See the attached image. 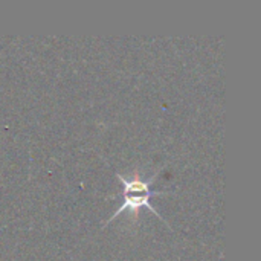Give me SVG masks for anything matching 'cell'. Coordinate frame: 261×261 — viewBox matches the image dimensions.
Wrapping results in <instances>:
<instances>
[{"mask_svg":"<svg viewBox=\"0 0 261 261\" xmlns=\"http://www.w3.org/2000/svg\"><path fill=\"white\" fill-rule=\"evenodd\" d=\"M158 174H159V171H156V174L151 176V177H148V179H142L138 173H135L132 177H125L121 173H116V177L121 180V184L124 187L122 194H121L122 196V203L113 213V216L107 220V223H110L112 220H115V217H118L124 211H128V213H132V214L136 216L141 211V208L148 210L150 213L156 214L161 220H164L162 216L151 205V197L165 194V191H154V190H151V185L156 180Z\"/></svg>","mask_w":261,"mask_h":261,"instance_id":"6da1fadb","label":"cell"}]
</instances>
